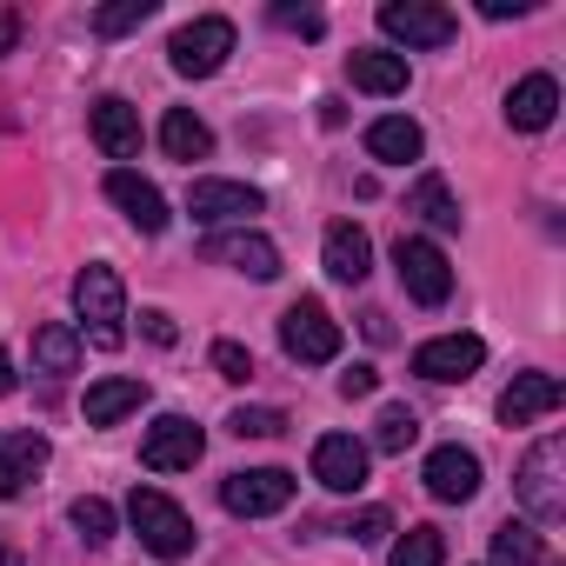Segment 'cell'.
Instances as JSON below:
<instances>
[{
    "mask_svg": "<svg viewBox=\"0 0 566 566\" xmlns=\"http://www.w3.org/2000/svg\"><path fill=\"white\" fill-rule=\"evenodd\" d=\"M513 493H520V506H526V526L566 520V440H559V433H546V440L526 447V460H520V473H513Z\"/></svg>",
    "mask_w": 566,
    "mask_h": 566,
    "instance_id": "obj_1",
    "label": "cell"
},
{
    "mask_svg": "<svg viewBox=\"0 0 566 566\" xmlns=\"http://www.w3.org/2000/svg\"><path fill=\"white\" fill-rule=\"evenodd\" d=\"M74 314H81V334L101 354H114L127 340V287H120L114 266H81L74 273Z\"/></svg>",
    "mask_w": 566,
    "mask_h": 566,
    "instance_id": "obj_2",
    "label": "cell"
},
{
    "mask_svg": "<svg viewBox=\"0 0 566 566\" xmlns=\"http://www.w3.org/2000/svg\"><path fill=\"white\" fill-rule=\"evenodd\" d=\"M127 520H134V533H140V546L154 553V559H187L193 553V520L167 500V493H154V486H134V500H127Z\"/></svg>",
    "mask_w": 566,
    "mask_h": 566,
    "instance_id": "obj_3",
    "label": "cell"
},
{
    "mask_svg": "<svg viewBox=\"0 0 566 566\" xmlns=\"http://www.w3.org/2000/svg\"><path fill=\"white\" fill-rule=\"evenodd\" d=\"M227 54H233V21H220V14L187 21V28H174V41H167V61H174L180 81H207V74H220Z\"/></svg>",
    "mask_w": 566,
    "mask_h": 566,
    "instance_id": "obj_4",
    "label": "cell"
},
{
    "mask_svg": "<svg viewBox=\"0 0 566 566\" xmlns=\"http://www.w3.org/2000/svg\"><path fill=\"white\" fill-rule=\"evenodd\" d=\"M280 347H287V360H301V367H327V360H340V321L321 301H294L280 314Z\"/></svg>",
    "mask_w": 566,
    "mask_h": 566,
    "instance_id": "obj_5",
    "label": "cell"
},
{
    "mask_svg": "<svg viewBox=\"0 0 566 566\" xmlns=\"http://www.w3.org/2000/svg\"><path fill=\"white\" fill-rule=\"evenodd\" d=\"M394 266H400V287H407V301H420V307H447V294H453V266H447V253H440L433 240H420V233H400V247H394Z\"/></svg>",
    "mask_w": 566,
    "mask_h": 566,
    "instance_id": "obj_6",
    "label": "cell"
},
{
    "mask_svg": "<svg viewBox=\"0 0 566 566\" xmlns=\"http://www.w3.org/2000/svg\"><path fill=\"white\" fill-rule=\"evenodd\" d=\"M220 506L233 520H266L280 506H294V473L287 467H253V473H227L220 480Z\"/></svg>",
    "mask_w": 566,
    "mask_h": 566,
    "instance_id": "obj_7",
    "label": "cell"
},
{
    "mask_svg": "<svg viewBox=\"0 0 566 566\" xmlns=\"http://www.w3.org/2000/svg\"><path fill=\"white\" fill-rule=\"evenodd\" d=\"M380 34L400 41V48H447L460 34V21L447 8H433V0H387V8H380Z\"/></svg>",
    "mask_w": 566,
    "mask_h": 566,
    "instance_id": "obj_8",
    "label": "cell"
},
{
    "mask_svg": "<svg viewBox=\"0 0 566 566\" xmlns=\"http://www.w3.org/2000/svg\"><path fill=\"white\" fill-rule=\"evenodd\" d=\"M200 453H207V433H200L187 413H160V420L147 427V440H140V467H147V473H187Z\"/></svg>",
    "mask_w": 566,
    "mask_h": 566,
    "instance_id": "obj_9",
    "label": "cell"
},
{
    "mask_svg": "<svg viewBox=\"0 0 566 566\" xmlns=\"http://www.w3.org/2000/svg\"><path fill=\"white\" fill-rule=\"evenodd\" d=\"M266 200H260V187H247V180H193L187 187V213L200 220V227H247L253 213H260Z\"/></svg>",
    "mask_w": 566,
    "mask_h": 566,
    "instance_id": "obj_10",
    "label": "cell"
},
{
    "mask_svg": "<svg viewBox=\"0 0 566 566\" xmlns=\"http://www.w3.org/2000/svg\"><path fill=\"white\" fill-rule=\"evenodd\" d=\"M486 360V340L480 334H440L427 347H413V374L433 380V387H453V380H473Z\"/></svg>",
    "mask_w": 566,
    "mask_h": 566,
    "instance_id": "obj_11",
    "label": "cell"
},
{
    "mask_svg": "<svg viewBox=\"0 0 566 566\" xmlns=\"http://www.w3.org/2000/svg\"><path fill=\"white\" fill-rule=\"evenodd\" d=\"M427 493L433 500H447V506H467L473 493H480V453L473 447H460V440H447V447H433L427 453Z\"/></svg>",
    "mask_w": 566,
    "mask_h": 566,
    "instance_id": "obj_12",
    "label": "cell"
},
{
    "mask_svg": "<svg viewBox=\"0 0 566 566\" xmlns=\"http://www.w3.org/2000/svg\"><path fill=\"white\" fill-rule=\"evenodd\" d=\"M314 480L327 493H360L367 486V440H354V433L314 440Z\"/></svg>",
    "mask_w": 566,
    "mask_h": 566,
    "instance_id": "obj_13",
    "label": "cell"
},
{
    "mask_svg": "<svg viewBox=\"0 0 566 566\" xmlns=\"http://www.w3.org/2000/svg\"><path fill=\"white\" fill-rule=\"evenodd\" d=\"M48 433H34V427H8L0 433V500H14V493H28L34 486V473L48 467Z\"/></svg>",
    "mask_w": 566,
    "mask_h": 566,
    "instance_id": "obj_14",
    "label": "cell"
},
{
    "mask_svg": "<svg viewBox=\"0 0 566 566\" xmlns=\"http://www.w3.org/2000/svg\"><path fill=\"white\" fill-rule=\"evenodd\" d=\"M200 253L220 260V266H233V273H247V280H273V273H280V247H273L266 233H253V227H240V233H213Z\"/></svg>",
    "mask_w": 566,
    "mask_h": 566,
    "instance_id": "obj_15",
    "label": "cell"
},
{
    "mask_svg": "<svg viewBox=\"0 0 566 566\" xmlns=\"http://www.w3.org/2000/svg\"><path fill=\"white\" fill-rule=\"evenodd\" d=\"M559 400H566L559 374H513V387L500 394V427H533V420H546Z\"/></svg>",
    "mask_w": 566,
    "mask_h": 566,
    "instance_id": "obj_16",
    "label": "cell"
},
{
    "mask_svg": "<svg viewBox=\"0 0 566 566\" xmlns=\"http://www.w3.org/2000/svg\"><path fill=\"white\" fill-rule=\"evenodd\" d=\"M107 200H114L140 233H167V200H160V187L140 180L134 167H114V174H107Z\"/></svg>",
    "mask_w": 566,
    "mask_h": 566,
    "instance_id": "obj_17",
    "label": "cell"
},
{
    "mask_svg": "<svg viewBox=\"0 0 566 566\" xmlns=\"http://www.w3.org/2000/svg\"><path fill=\"white\" fill-rule=\"evenodd\" d=\"M321 260H327V273H334V280L360 287V280L374 273V240H367V227L334 220V227H327V240H321Z\"/></svg>",
    "mask_w": 566,
    "mask_h": 566,
    "instance_id": "obj_18",
    "label": "cell"
},
{
    "mask_svg": "<svg viewBox=\"0 0 566 566\" xmlns=\"http://www.w3.org/2000/svg\"><path fill=\"white\" fill-rule=\"evenodd\" d=\"M87 127H94V147H101L107 160H134V154H140V114H134V107H127L120 94L94 101Z\"/></svg>",
    "mask_w": 566,
    "mask_h": 566,
    "instance_id": "obj_19",
    "label": "cell"
},
{
    "mask_svg": "<svg viewBox=\"0 0 566 566\" xmlns=\"http://www.w3.org/2000/svg\"><path fill=\"white\" fill-rule=\"evenodd\" d=\"M553 114H559V81L553 74H526L506 94V127H520V134H546Z\"/></svg>",
    "mask_w": 566,
    "mask_h": 566,
    "instance_id": "obj_20",
    "label": "cell"
},
{
    "mask_svg": "<svg viewBox=\"0 0 566 566\" xmlns=\"http://www.w3.org/2000/svg\"><path fill=\"white\" fill-rule=\"evenodd\" d=\"M347 81H354L360 94L394 101V94H407V54H387V48H354V54H347Z\"/></svg>",
    "mask_w": 566,
    "mask_h": 566,
    "instance_id": "obj_21",
    "label": "cell"
},
{
    "mask_svg": "<svg viewBox=\"0 0 566 566\" xmlns=\"http://www.w3.org/2000/svg\"><path fill=\"white\" fill-rule=\"evenodd\" d=\"M140 407H147V380H134V374H114V380L87 387V427H114V420H127Z\"/></svg>",
    "mask_w": 566,
    "mask_h": 566,
    "instance_id": "obj_22",
    "label": "cell"
},
{
    "mask_svg": "<svg viewBox=\"0 0 566 566\" xmlns=\"http://www.w3.org/2000/svg\"><path fill=\"white\" fill-rule=\"evenodd\" d=\"M367 154H374V160H387V167H407V160H420V154H427V134H420V120L387 114V120H374V127H367Z\"/></svg>",
    "mask_w": 566,
    "mask_h": 566,
    "instance_id": "obj_23",
    "label": "cell"
},
{
    "mask_svg": "<svg viewBox=\"0 0 566 566\" xmlns=\"http://www.w3.org/2000/svg\"><path fill=\"white\" fill-rule=\"evenodd\" d=\"M160 147H167V160H207L213 154V127L193 114V107H167V120H160Z\"/></svg>",
    "mask_w": 566,
    "mask_h": 566,
    "instance_id": "obj_24",
    "label": "cell"
},
{
    "mask_svg": "<svg viewBox=\"0 0 566 566\" xmlns=\"http://www.w3.org/2000/svg\"><path fill=\"white\" fill-rule=\"evenodd\" d=\"M81 354H87V340H81L74 327H61V321L34 327V367H41V374H74Z\"/></svg>",
    "mask_w": 566,
    "mask_h": 566,
    "instance_id": "obj_25",
    "label": "cell"
},
{
    "mask_svg": "<svg viewBox=\"0 0 566 566\" xmlns=\"http://www.w3.org/2000/svg\"><path fill=\"white\" fill-rule=\"evenodd\" d=\"M539 559H546L539 526H526V520H500L493 526V566H539Z\"/></svg>",
    "mask_w": 566,
    "mask_h": 566,
    "instance_id": "obj_26",
    "label": "cell"
},
{
    "mask_svg": "<svg viewBox=\"0 0 566 566\" xmlns=\"http://www.w3.org/2000/svg\"><path fill=\"white\" fill-rule=\"evenodd\" d=\"M407 213H420V220H427V227H440V233H460V200H453V187H447L440 174H427V180L413 187Z\"/></svg>",
    "mask_w": 566,
    "mask_h": 566,
    "instance_id": "obj_27",
    "label": "cell"
},
{
    "mask_svg": "<svg viewBox=\"0 0 566 566\" xmlns=\"http://www.w3.org/2000/svg\"><path fill=\"white\" fill-rule=\"evenodd\" d=\"M413 440H420V413H413L407 400L380 407V420H374V447H380V453H407Z\"/></svg>",
    "mask_w": 566,
    "mask_h": 566,
    "instance_id": "obj_28",
    "label": "cell"
},
{
    "mask_svg": "<svg viewBox=\"0 0 566 566\" xmlns=\"http://www.w3.org/2000/svg\"><path fill=\"white\" fill-rule=\"evenodd\" d=\"M440 559H447L440 526H407V533L394 539V566H440Z\"/></svg>",
    "mask_w": 566,
    "mask_h": 566,
    "instance_id": "obj_29",
    "label": "cell"
},
{
    "mask_svg": "<svg viewBox=\"0 0 566 566\" xmlns=\"http://www.w3.org/2000/svg\"><path fill=\"white\" fill-rule=\"evenodd\" d=\"M67 520H74V533H81L87 546H107V539H114V506H107V500H94V493H87V500H74V506H67Z\"/></svg>",
    "mask_w": 566,
    "mask_h": 566,
    "instance_id": "obj_30",
    "label": "cell"
},
{
    "mask_svg": "<svg viewBox=\"0 0 566 566\" xmlns=\"http://www.w3.org/2000/svg\"><path fill=\"white\" fill-rule=\"evenodd\" d=\"M227 433H240V440H273V433H287V413H280V407H233Z\"/></svg>",
    "mask_w": 566,
    "mask_h": 566,
    "instance_id": "obj_31",
    "label": "cell"
},
{
    "mask_svg": "<svg viewBox=\"0 0 566 566\" xmlns=\"http://www.w3.org/2000/svg\"><path fill=\"white\" fill-rule=\"evenodd\" d=\"M140 21H154V0H114V8H101V14H94V34H107V41H114V34H134Z\"/></svg>",
    "mask_w": 566,
    "mask_h": 566,
    "instance_id": "obj_32",
    "label": "cell"
},
{
    "mask_svg": "<svg viewBox=\"0 0 566 566\" xmlns=\"http://www.w3.org/2000/svg\"><path fill=\"white\" fill-rule=\"evenodd\" d=\"M213 374L240 387V380H253V354H247L240 340H213Z\"/></svg>",
    "mask_w": 566,
    "mask_h": 566,
    "instance_id": "obj_33",
    "label": "cell"
},
{
    "mask_svg": "<svg viewBox=\"0 0 566 566\" xmlns=\"http://www.w3.org/2000/svg\"><path fill=\"white\" fill-rule=\"evenodd\" d=\"M387 533H394V513H387V506H367V513L347 520V539H354V546H380Z\"/></svg>",
    "mask_w": 566,
    "mask_h": 566,
    "instance_id": "obj_34",
    "label": "cell"
},
{
    "mask_svg": "<svg viewBox=\"0 0 566 566\" xmlns=\"http://www.w3.org/2000/svg\"><path fill=\"white\" fill-rule=\"evenodd\" d=\"M273 28H287V34H301V41H321V34H327L321 8H287V0L273 8Z\"/></svg>",
    "mask_w": 566,
    "mask_h": 566,
    "instance_id": "obj_35",
    "label": "cell"
},
{
    "mask_svg": "<svg viewBox=\"0 0 566 566\" xmlns=\"http://www.w3.org/2000/svg\"><path fill=\"white\" fill-rule=\"evenodd\" d=\"M140 334H147L154 347H174V340H180V327H174V314H160V307H147V314H140Z\"/></svg>",
    "mask_w": 566,
    "mask_h": 566,
    "instance_id": "obj_36",
    "label": "cell"
},
{
    "mask_svg": "<svg viewBox=\"0 0 566 566\" xmlns=\"http://www.w3.org/2000/svg\"><path fill=\"white\" fill-rule=\"evenodd\" d=\"M374 387H380V374H374V367H347V374H340V394H347V400H367Z\"/></svg>",
    "mask_w": 566,
    "mask_h": 566,
    "instance_id": "obj_37",
    "label": "cell"
},
{
    "mask_svg": "<svg viewBox=\"0 0 566 566\" xmlns=\"http://www.w3.org/2000/svg\"><path fill=\"white\" fill-rule=\"evenodd\" d=\"M526 8H533V0H480V14H486V21H520Z\"/></svg>",
    "mask_w": 566,
    "mask_h": 566,
    "instance_id": "obj_38",
    "label": "cell"
},
{
    "mask_svg": "<svg viewBox=\"0 0 566 566\" xmlns=\"http://www.w3.org/2000/svg\"><path fill=\"white\" fill-rule=\"evenodd\" d=\"M14 41H21V14L0 8V54H14Z\"/></svg>",
    "mask_w": 566,
    "mask_h": 566,
    "instance_id": "obj_39",
    "label": "cell"
},
{
    "mask_svg": "<svg viewBox=\"0 0 566 566\" xmlns=\"http://www.w3.org/2000/svg\"><path fill=\"white\" fill-rule=\"evenodd\" d=\"M8 394H14V360L0 354V400H8Z\"/></svg>",
    "mask_w": 566,
    "mask_h": 566,
    "instance_id": "obj_40",
    "label": "cell"
}]
</instances>
